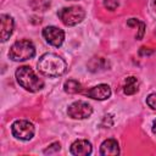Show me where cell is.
I'll return each mask as SVG.
<instances>
[{
    "label": "cell",
    "mask_w": 156,
    "mask_h": 156,
    "mask_svg": "<svg viewBox=\"0 0 156 156\" xmlns=\"http://www.w3.org/2000/svg\"><path fill=\"white\" fill-rule=\"evenodd\" d=\"M58 18L65 26L72 27L80 23L85 17V11L82 6H69L63 7L57 12Z\"/></svg>",
    "instance_id": "obj_4"
},
{
    "label": "cell",
    "mask_w": 156,
    "mask_h": 156,
    "mask_svg": "<svg viewBox=\"0 0 156 156\" xmlns=\"http://www.w3.org/2000/svg\"><path fill=\"white\" fill-rule=\"evenodd\" d=\"M104 6L107 10L113 11L118 7V0H104Z\"/></svg>",
    "instance_id": "obj_15"
},
{
    "label": "cell",
    "mask_w": 156,
    "mask_h": 156,
    "mask_svg": "<svg viewBox=\"0 0 156 156\" xmlns=\"http://www.w3.org/2000/svg\"><path fill=\"white\" fill-rule=\"evenodd\" d=\"M34 55H35V46L28 39L15 41L9 50V57L13 61H26L32 58Z\"/></svg>",
    "instance_id": "obj_3"
},
{
    "label": "cell",
    "mask_w": 156,
    "mask_h": 156,
    "mask_svg": "<svg viewBox=\"0 0 156 156\" xmlns=\"http://www.w3.org/2000/svg\"><path fill=\"white\" fill-rule=\"evenodd\" d=\"M146 104L152 110H156V93H152L146 98Z\"/></svg>",
    "instance_id": "obj_16"
},
{
    "label": "cell",
    "mask_w": 156,
    "mask_h": 156,
    "mask_svg": "<svg viewBox=\"0 0 156 156\" xmlns=\"http://www.w3.org/2000/svg\"><path fill=\"white\" fill-rule=\"evenodd\" d=\"M152 7H154V10L156 11V0H154V1H152Z\"/></svg>",
    "instance_id": "obj_19"
},
{
    "label": "cell",
    "mask_w": 156,
    "mask_h": 156,
    "mask_svg": "<svg viewBox=\"0 0 156 156\" xmlns=\"http://www.w3.org/2000/svg\"><path fill=\"white\" fill-rule=\"evenodd\" d=\"M152 132H154V134L156 135V119H155L154 123H152Z\"/></svg>",
    "instance_id": "obj_18"
},
{
    "label": "cell",
    "mask_w": 156,
    "mask_h": 156,
    "mask_svg": "<svg viewBox=\"0 0 156 156\" xmlns=\"http://www.w3.org/2000/svg\"><path fill=\"white\" fill-rule=\"evenodd\" d=\"M71 1H73V0H71Z\"/></svg>",
    "instance_id": "obj_20"
},
{
    "label": "cell",
    "mask_w": 156,
    "mask_h": 156,
    "mask_svg": "<svg viewBox=\"0 0 156 156\" xmlns=\"http://www.w3.org/2000/svg\"><path fill=\"white\" fill-rule=\"evenodd\" d=\"M69 151L74 156H87V155L91 154L93 146H91L90 141H88L85 139H78V140L72 143Z\"/></svg>",
    "instance_id": "obj_10"
},
{
    "label": "cell",
    "mask_w": 156,
    "mask_h": 156,
    "mask_svg": "<svg viewBox=\"0 0 156 156\" xmlns=\"http://www.w3.org/2000/svg\"><path fill=\"white\" fill-rule=\"evenodd\" d=\"M43 37L46 40V43H49L52 46L58 48L62 45L65 40V32L55 26H49L43 29Z\"/></svg>",
    "instance_id": "obj_7"
},
{
    "label": "cell",
    "mask_w": 156,
    "mask_h": 156,
    "mask_svg": "<svg viewBox=\"0 0 156 156\" xmlns=\"http://www.w3.org/2000/svg\"><path fill=\"white\" fill-rule=\"evenodd\" d=\"M127 24H128L129 27L139 26V30H138V33H136V39H139V40H140V39L143 38L144 33H145V23H144V22H141V23H140V21H139V20H136V18H130V20H128Z\"/></svg>",
    "instance_id": "obj_14"
},
{
    "label": "cell",
    "mask_w": 156,
    "mask_h": 156,
    "mask_svg": "<svg viewBox=\"0 0 156 156\" xmlns=\"http://www.w3.org/2000/svg\"><path fill=\"white\" fill-rule=\"evenodd\" d=\"M11 133L20 140H30L34 136L35 128L32 122L26 119H17L11 126Z\"/></svg>",
    "instance_id": "obj_5"
},
{
    "label": "cell",
    "mask_w": 156,
    "mask_h": 156,
    "mask_svg": "<svg viewBox=\"0 0 156 156\" xmlns=\"http://www.w3.org/2000/svg\"><path fill=\"white\" fill-rule=\"evenodd\" d=\"M60 150V143H52L48 149L44 150V154H52Z\"/></svg>",
    "instance_id": "obj_17"
},
{
    "label": "cell",
    "mask_w": 156,
    "mask_h": 156,
    "mask_svg": "<svg viewBox=\"0 0 156 156\" xmlns=\"http://www.w3.org/2000/svg\"><path fill=\"white\" fill-rule=\"evenodd\" d=\"M63 90L68 94H77L82 91V84L76 79H68L63 84Z\"/></svg>",
    "instance_id": "obj_13"
},
{
    "label": "cell",
    "mask_w": 156,
    "mask_h": 156,
    "mask_svg": "<svg viewBox=\"0 0 156 156\" xmlns=\"http://www.w3.org/2000/svg\"><path fill=\"white\" fill-rule=\"evenodd\" d=\"M16 80L22 88L30 93L39 91L44 88V82L34 73V71L29 66H21L17 68Z\"/></svg>",
    "instance_id": "obj_2"
},
{
    "label": "cell",
    "mask_w": 156,
    "mask_h": 156,
    "mask_svg": "<svg viewBox=\"0 0 156 156\" xmlns=\"http://www.w3.org/2000/svg\"><path fill=\"white\" fill-rule=\"evenodd\" d=\"M85 95L94 100H106L111 96V88L107 84H98L87 90Z\"/></svg>",
    "instance_id": "obj_9"
},
{
    "label": "cell",
    "mask_w": 156,
    "mask_h": 156,
    "mask_svg": "<svg viewBox=\"0 0 156 156\" xmlns=\"http://www.w3.org/2000/svg\"><path fill=\"white\" fill-rule=\"evenodd\" d=\"M139 89V82L135 77L130 76V77H127L126 80H124V84H123V93L126 95H133L138 91Z\"/></svg>",
    "instance_id": "obj_12"
},
{
    "label": "cell",
    "mask_w": 156,
    "mask_h": 156,
    "mask_svg": "<svg viewBox=\"0 0 156 156\" xmlns=\"http://www.w3.org/2000/svg\"><path fill=\"white\" fill-rule=\"evenodd\" d=\"M67 113L73 119H84V118H88L91 116L93 107L88 102L79 100V101H76L68 106Z\"/></svg>",
    "instance_id": "obj_6"
},
{
    "label": "cell",
    "mask_w": 156,
    "mask_h": 156,
    "mask_svg": "<svg viewBox=\"0 0 156 156\" xmlns=\"http://www.w3.org/2000/svg\"><path fill=\"white\" fill-rule=\"evenodd\" d=\"M100 154L104 156H115L119 154L118 141L116 139H106L100 146Z\"/></svg>",
    "instance_id": "obj_11"
},
{
    "label": "cell",
    "mask_w": 156,
    "mask_h": 156,
    "mask_svg": "<svg viewBox=\"0 0 156 156\" xmlns=\"http://www.w3.org/2000/svg\"><path fill=\"white\" fill-rule=\"evenodd\" d=\"M38 69L46 77H58L66 71V62L56 54L46 52L39 57Z\"/></svg>",
    "instance_id": "obj_1"
},
{
    "label": "cell",
    "mask_w": 156,
    "mask_h": 156,
    "mask_svg": "<svg viewBox=\"0 0 156 156\" xmlns=\"http://www.w3.org/2000/svg\"><path fill=\"white\" fill-rule=\"evenodd\" d=\"M13 27H15L13 18L10 15L2 13L0 16V38H1V41H6L11 37V34L13 32Z\"/></svg>",
    "instance_id": "obj_8"
}]
</instances>
